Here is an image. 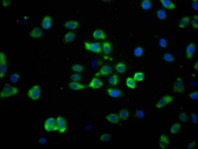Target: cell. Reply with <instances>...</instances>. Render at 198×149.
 Listing matches in <instances>:
<instances>
[{
  "mask_svg": "<svg viewBox=\"0 0 198 149\" xmlns=\"http://www.w3.org/2000/svg\"><path fill=\"white\" fill-rule=\"evenodd\" d=\"M56 124L57 129L59 132L62 133L66 130L67 124L66 121L63 117L59 116L56 120Z\"/></svg>",
  "mask_w": 198,
  "mask_h": 149,
  "instance_id": "cell-7",
  "label": "cell"
},
{
  "mask_svg": "<svg viewBox=\"0 0 198 149\" xmlns=\"http://www.w3.org/2000/svg\"><path fill=\"white\" fill-rule=\"evenodd\" d=\"M129 113L127 110H123L121 111L119 113V117L121 119L124 120L129 116Z\"/></svg>",
  "mask_w": 198,
  "mask_h": 149,
  "instance_id": "cell-27",
  "label": "cell"
},
{
  "mask_svg": "<svg viewBox=\"0 0 198 149\" xmlns=\"http://www.w3.org/2000/svg\"><path fill=\"white\" fill-rule=\"evenodd\" d=\"M112 72L111 67L108 66L106 65L103 67L100 70L95 74L96 76L101 75H107L111 74Z\"/></svg>",
  "mask_w": 198,
  "mask_h": 149,
  "instance_id": "cell-10",
  "label": "cell"
},
{
  "mask_svg": "<svg viewBox=\"0 0 198 149\" xmlns=\"http://www.w3.org/2000/svg\"><path fill=\"white\" fill-rule=\"evenodd\" d=\"M51 19L50 16H45L42 23V25L43 28L46 29L49 28L51 26Z\"/></svg>",
  "mask_w": 198,
  "mask_h": 149,
  "instance_id": "cell-14",
  "label": "cell"
},
{
  "mask_svg": "<svg viewBox=\"0 0 198 149\" xmlns=\"http://www.w3.org/2000/svg\"><path fill=\"white\" fill-rule=\"evenodd\" d=\"M135 114L136 116L139 118H142L145 116L144 112L141 110H138L136 111Z\"/></svg>",
  "mask_w": 198,
  "mask_h": 149,
  "instance_id": "cell-43",
  "label": "cell"
},
{
  "mask_svg": "<svg viewBox=\"0 0 198 149\" xmlns=\"http://www.w3.org/2000/svg\"><path fill=\"white\" fill-rule=\"evenodd\" d=\"M69 86L71 89L75 90L82 89L86 88L85 86L75 82H73L70 83L69 84Z\"/></svg>",
  "mask_w": 198,
  "mask_h": 149,
  "instance_id": "cell-21",
  "label": "cell"
},
{
  "mask_svg": "<svg viewBox=\"0 0 198 149\" xmlns=\"http://www.w3.org/2000/svg\"><path fill=\"white\" fill-rule=\"evenodd\" d=\"M85 48L89 50L96 53L101 52V49L99 43H89L86 42L84 44Z\"/></svg>",
  "mask_w": 198,
  "mask_h": 149,
  "instance_id": "cell-5",
  "label": "cell"
},
{
  "mask_svg": "<svg viewBox=\"0 0 198 149\" xmlns=\"http://www.w3.org/2000/svg\"><path fill=\"white\" fill-rule=\"evenodd\" d=\"M81 77L80 75L78 74H75L71 76L72 79L74 81H78L80 80Z\"/></svg>",
  "mask_w": 198,
  "mask_h": 149,
  "instance_id": "cell-42",
  "label": "cell"
},
{
  "mask_svg": "<svg viewBox=\"0 0 198 149\" xmlns=\"http://www.w3.org/2000/svg\"><path fill=\"white\" fill-rule=\"evenodd\" d=\"M7 70L6 62L5 55L2 52L0 53V79L4 76Z\"/></svg>",
  "mask_w": 198,
  "mask_h": 149,
  "instance_id": "cell-8",
  "label": "cell"
},
{
  "mask_svg": "<svg viewBox=\"0 0 198 149\" xmlns=\"http://www.w3.org/2000/svg\"><path fill=\"white\" fill-rule=\"evenodd\" d=\"M181 126L180 123H174L170 128V130L171 133L174 134L178 133L180 131Z\"/></svg>",
  "mask_w": 198,
  "mask_h": 149,
  "instance_id": "cell-20",
  "label": "cell"
},
{
  "mask_svg": "<svg viewBox=\"0 0 198 149\" xmlns=\"http://www.w3.org/2000/svg\"><path fill=\"white\" fill-rule=\"evenodd\" d=\"M197 66H198V63H197V61L196 63H195V65H194V69L195 70H197H197H198Z\"/></svg>",
  "mask_w": 198,
  "mask_h": 149,
  "instance_id": "cell-48",
  "label": "cell"
},
{
  "mask_svg": "<svg viewBox=\"0 0 198 149\" xmlns=\"http://www.w3.org/2000/svg\"><path fill=\"white\" fill-rule=\"evenodd\" d=\"M126 84L128 87L132 89L135 88L136 84L135 81L130 77H128L127 78Z\"/></svg>",
  "mask_w": 198,
  "mask_h": 149,
  "instance_id": "cell-28",
  "label": "cell"
},
{
  "mask_svg": "<svg viewBox=\"0 0 198 149\" xmlns=\"http://www.w3.org/2000/svg\"><path fill=\"white\" fill-rule=\"evenodd\" d=\"M191 119L192 122L194 124L198 123V115L196 113H192L191 115Z\"/></svg>",
  "mask_w": 198,
  "mask_h": 149,
  "instance_id": "cell-37",
  "label": "cell"
},
{
  "mask_svg": "<svg viewBox=\"0 0 198 149\" xmlns=\"http://www.w3.org/2000/svg\"><path fill=\"white\" fill-rule=\"evenodd\" d=\"M102 84L98 78L94 77L92 79L88 85V86L93 89H96L101 87Z\"/></svg>",
  "mask_w": 198,
  "mask_h": 149,
  "instance_id": "cell-12",
  "label": "cell"
},
{
  "mask_svg": "<svg viewBox=\"0 0 198 149\" xmlns=\"http://www.w3.org/2000/svg\"><path fill=\"white\" fill-rule=\"evenodd\" d=\"M93 35L94 38L96 39H104L105 35L103 31L100 30L95 31L93 32Z\"/></svg>",
  "mask_w": 198,
  "mask_h": 149,
  "instance_id": "cell-19",
  "label": "cell"
},
{
  "mask_svg": "<svg viewBox=\"0 0 198 149\" xmlns=\"http://www.w3.org/2000/svg\"><path fill=\"white\" fill-rule=\"evenodd\" d=\"M160 1L164 6L167 9H173L175 8V5L171 1L161 0Z\"/></svg>",
  "mask_w": 198,
  "mask_h": 149,
  "instance_id": "cell-17",
  "label": "cell"
},
{
  "mask_svg": "<svg viewBox=\"0 0 198 149\" xmlns=\"http://www.w3.org/2000/svg\"><path fill=\"white\" fill-rule=\"evenodd\" d=\"M172 90L173 92L179 93H182L184 92V85L181 78L178 77L176 78L173 83Z\"/></svg>",
  "mask_w": 198,
  "mask_h": 149,
  "instance_id": "cell-3",
  "label": "cell"
},
{
  "mask_svg": "<svg viewBox=\"0 0 198 149\" xmlns=\"http://www.w3.org/2000/svg\"><path fill=\"white\" fill-rule=\"evenodd\" d=\"M179 120L182 122H185L188 121L189 118L187 114L185 112H182L178 115Z\"/></svg>",
  "mask_w": 198,
  "mask_h": 149,
  "instance_id": "cell-29",
  "label": "cell"
},
{
  "mask_svg": "<svg viewBox=\"0 0 198 149\" xmlns=\"http://www.w3.org/2000/svg\"><path fill=\"white\" fill-rule=\"evenodd\" d=\"M190 17L188 16L182 17L178 23V26L180 28H184L188 24L190 21Z\"/></svg>",
  "mask_w": 198,
  "mask_h": 149,
  "instance_id": "cell-13",
  "label": "cell"
},
{
  "mask_svg": "<svg viewBox=\"0 0 198 149\" xmlns=\"http://www.w3.org/2000/svg\"><path fill=\"white\" fill-rule=\"evenodd\" d=\"M19 78V75L18 74H15L11 75L10 77V79L12 82L15 83L18 81Z\"/></svg>",
  "mask_w": 198,
  "mask_h": 149,
  "instance_id": "cell-35",
  "label": "cell"
},
{
  "mask_svg": "<svg viewBox=\"0 0 198 149\" xmlns=\"http://www.w3.org/2000/svg\"><path fill=\"white\" fill-rule=\"evenodd\" d=\"M173 99V97L172 96L168 95L164 96L155 105V107L158 108H160L171 102Z\"/></svg>",
  "mask_w": 198,
  "mask_h": 149,
  "instance_id": "cell-6",
  "label": "cell"
},
{
  "mask_svg": "<svg viewBox=\"0 0 198 149\" xmlns=\"http://www.w3.org/2000/svg\"><path fill=\"white\" fill-rule=\"evenodd\" d=\"M40 86L38 85H35L28 90L27 93V96L31 99L36 101L40 98Z\"/></svg>",
  "mask_w": 198,
  "mask_h": 149,
  "instance_id": "cell-2",
  "label": "cell"
},
{
  "mask_svg": "<svg viewBox=\"0 0 198 149\" xmlns=\"http://www.w3.org/2000/svg\"><path fill=\"white\" fill-rule=\"evenodd\" d=\"M111 137L110 135L108 134H103L101 135L100 137V139L103 141H107L109 140Z\"/></svg>",
  "mask_w": 198,
  "mask_h": 149,
  "instance_id": "cell-36",
  "label": "cell"
},
{
  "mask_svg": "<svg viewBox=\"0 0 198 149\" xmlns=\"http://www.w3.org/2000/svg\"><path fill=\"white\" fill-rule=\"evenodd\" d=\"M142 49L140 47L136 48L134 50V53L137 56H140L142 55L143 53Z\"/></svg>",
  "mask_w": 198,
  "mask_h": 149,
  "instance_id": "cell-41",
  "label": "cell"
},
{
  "mask_svg": "<svg viewBox=\"0 0 198 149\" xmlns=\"http://www.w3.org/2000/svg\"><path fill=\"white\" fill-rule=\"evenodd\" d=\"M39 142L40 144H44L46 143V140L44 138H41L39 139Z\"/></svg>",
  "mask_w": 198,
  "mask_h": 149,
  "instance_id": "cell-47",
  "label": "cell"
},
{
  "mask_svg": "<svg viewBox=\"0 0 198 149\" xmlns=\"http://www.w3.org/2000/svg\"><path fill=\"white\" fill-rule=\"evenodd\" d=\"M119 81L118 76L116 74L111 75L108 78V81L109 83L111 85H117Z\"/></svg>",
  "mask_w": 198,
  "mask_h": 149,
  "instance_id": "cell-24",
  "label": "cell"
},
{
  "mask_svg": "<svg viewBox=\"0 0 198 149\" xmlns=\"http://www.w3.org/2000/svg\"><path fill=\"white\" fill-rule=\"evenodd\" d=\"M159 145L162 149H166L169 145V141L167 136L165 134H162L160 136L159 141Z\"/></svg>",
  "mask_w": 198,
  "mask_h": 149,
  "instance_id": "cell-9",
  "label": "cell"
},
{
  "mask_svg": "<svg viewBox=\"0 0 198 149\" xmlns=\"http://www.w3.org/2000/svg\"><path fill=\"white\" fill-rule=\"evenodd\" d=\"M103 49L106 54H109L111 51V48L110 44L107 42H104L102 44Z\"/></svg>",
  "mask_w": 198,
  "mask_h": 149,
  "instance_id": "cell-25",
  "label": "cell"
},
{
  "mask_svg": "<svg viewBox=\"0 0 198 149\" xmlns=\"http://www.w3.org/2000/svg\"><path fill=\"white\" fill-rule=\"evenodd\" d=\"M75 37L74 33L73 32H69L67 33L64 37V41L65 42H69L73 40Z\"/></svg>",
  "mask_w": 198,
  "mask_h": 149,
  "instance_id": "cell-23",
  "label": "cell"
},
{
  "mask_svg": "<svg viewBox=\"0 0 198 149\" xmlns=\"http://www.w3.org/2000/svg\"><path fill=\"white\" fill-rule=\"evenodd\" d=\"M44 127L45 130L48 131L57 130L56 122L53 118H50L46 120L44 123Z\"/></svg>",
  "mask_w": 198,
  "mask_h": 149,
  "instance_id": "cell-4",
  "label": "cell"
},
{
  "mask_svg": "<svg viewBox=\"0 0 198 149\" xmlns=\"http://www.w3.org/2000/svg\"><path fill=\"white\" fill-rule=\"evenodd\" d=\"M195 49V44L192 43L189 44L186 50V57L188 59H191L193 55Z\"/></svg>",
  "mask_w": 198,
  "mask_h": 149,
  "instance_id": "cell-11",
  "label": "cell"
},
{
  "mask_svg": "<svg viewBox=\"0 0 198 149\" xmlns=\"http://www.w3.org/2000/svg\"><path fill=\"white\" fill-rule=\"evenodd\" d=\"M42 32L40 28L38 27L34 28L31 32L30 35L33 38H37L41 36L42 34Z\"/></svg>",
  "mask_w": 198,
  "mask_h": 149,
  "instance_id": "cell-18",
  "label": "cell"
},
{
  "mask_svg": "<svg viewBox=\"0 0 198 149\" xmlns=\"http://www.w3.org/2000/svg\"><path fill=\"white\" fill-rule=\"evenodd\" d=\"M192 6L195 10L198 11V1L194 0L192 1Z\"/></svg>",
  "mask_w": 198,
  "mask_h": 149,
  "instance_id": "cell-45",
  "label": "cell"
},
{
  "mask_svg": "<svg viewBox=\"0 0 198 149\" xmlns=\"http://www.w3.org/2000/svg\"><path fill=\"white\" fill-rule=\"evenodd\" d=\"M191 23L193 26L197 29L198 28V16L195 15L194 16L191 21Z\"/></svg>",
  "mask_w": 198,
  "mask_h": 149,
  "instance_id": "cell-34",
  "label": "cell"
},
{
  "mask_svg": "<svg viewBox=\"0 0 198 149\" xmlns=\"http://www.w3.org/2000/svg\"><path fill=\"white\" fill-rule=\"evenodd\" d=\"M144 77V74L142 72H137L134 75L133 79L135 81H139L142 80Z\"/></svg>",
  "mask_w": 198,
  "mask_h": 149,
  "instance_id": "cell-31",
  "label": "cell"
},
{
  "mask_svg": "<svg viewBox=\"0 0 198 149\" xmlns=\"http://www.w3.org/2000/svg\"><path fill=\"white\" fill-rule=\"evenodd\" d=\"M159 44L160 46L164 48L167 46V43L165 39L162 38L159 40Z\"/></svg>",
  "mask_w": 198,
  "mask_h": 149,
  "instance_id": "cell-40",
  "label": "cell"
},
{
  "mask_svg": "<svg viewBox=\"0 0 198 149\" xmlns=\"http://www.w3.org/2000/svg\"><path fill=\"white\" fill-rule=\"evenodd\" d=\"M196 142H192L188 144L187 146V148L188 149H194L196 148Z\"/></svg>",
  "mask_w": 198,
  "mask_h": 149,
  "instance_id": "cell-44",
  "label": "cell"
},
{
  "mask_svg": "<svg viewBox=\"0 0 198 149\" xmlns=\"http://www.w3.org/2000/svg\"><path fill=\"white\" fill-rule=\"evenodd\" d=\"M78 25L79 23L77 21H70L66 22L64 24V26L68 28L73 29L76 28Z\"/></svg>",
  "mask_w": 198,
  "mask_h": 149,
  "instance_id": "cell-15",
  "label": "cell"
},
{
  "mask_svg": "<svg viewBox=\"0 0 198 149\" xmlns=\"http://www.w3.org/2000/svg\"><path fill=\"white\" fill-rule=\"evenodd\" d=\"M3 6L6 7L9 5L11 3V1L10 0H3Z\"/></svg>",
  "mask_w": 198,
  "mask_h": 149,
  "instance_id": "cell-46",
  "label": "cell"
},
{
  "mask_svg": "<svg viewBox=\"0 0 198 149\" xmlns=\"http://www.w3.org/2000/svg\"><path fill=\"white\" fill-rule=\"evenodd\" d=\"M115 68L118 72L122 73L125 71L126 69V66L124 63H119L116 65Z\"/></svg>",
  "mask_w": 198,
  "mask_h": 149,
  "instance_id": "cell-26",
  "label": "cell"
},
{
  "mask_svg": "<svg viewBox=\"0 0 198 149\" xmlns=\"http://www.w3.org/2000/svg\"><path fill=\"white\" fill-rule=\"evenodd\" d=\"M190 98L194 100L198 99V91H195L190 93L189 94Z\"/></svg>",
  "mask_w": 198,
  "mask_h": 149,
  "instance_id": "cell-39",
  "label": "cell"
},
{
  "mask_svg": "<svg viewBox=\"0 0 198 149\" xmlns=\"http://www.w3.org/2000/svg\"><path fill=\"white\" fill-rule=\"evenodd\" d=\"M157 15L158 18L160 19L163 20L166 18V14L164 10L160 9L157 11Z\"/></svg>",
  "mask_w": 198,
  "mask_h": 149,
  "instance_id": "cell-30",
  "label": "cell"
},
{
  "mask_svg": "<svg viewBox=\"0 0 198 149\" xmlns=\"http://www.w3.org/2000/svg\"><path fill=\"white\" fill-rule=\"evenodd\" d=\"M141 5L143 8L145 9H148L151 7V4L150 1L145 0L143 1Z\"/></svg>",
  "mask_w": 198,
  "mask_h": 149,
  "instance_id": "cell-32",
  "label": "cell"
},
{
  "mask_svg": "<svg viewBox=\"0 0 198 149\" xmlns=\"http://www.w3.org/2000/svg\"><path fill=\"white\" fill-rule=\"evenodd\" d=\"M163 57L165 61L168 62H172L174 60L173 56L170 53H167L165 54L164 56Z\"/></svg>",
  "mask_w": 198,
  "mask_h": 149,
  "instance_id": "cell-33",
  "label": "cell"
},
{
  "mask_svg": "<svg viewBox=\"0 0 198 149\" xmlns=\"http://www.w3.org/2000/svg\"><path fill=\"white\" fill-rule=\"evenodd\" d=\"M18 92V88L8 84H5L1 91L0 97L6 98L17 94Z\"/></svg>",
  "mask_w": 198,
  "mask_h": 149,
  "instance_id": "cell-1",
  "label": "cell"
},
{
  "mask_svg": "<svg viewBox=\"0 0 198 149\" xmlns=\"http://www.w3.org/2000/svg\"><path fill=\"white\" fill-rule=\"evenodd\" d=\"M107 92L110 96L115 97H119L122 94L120 90L116 89L109 88L107 90Z\"/></svg>",
  "mask_w": 198,
  "mask_h": 149,
  "instance_id": "cell-16",
  "label": "cell"
},
{
  "mask_svg": "<svg viewBox=\"0 0 198 149\" xmlns=\"http://www.w3.org/2000/svg\"><path fill=\"white\" fill-rule=\"evenodd\" d=\"M106 119L110 122L116 123L119 121V118L117 115L115 114H110L106 117Z\"/></svg>",
  "mask_w": 198,
  "mask_h": 149,
  "instance_id": "cell-22",
  "label": "cell"
},
{
  "mask_svg": "<svg viewBox=\"0 0 198 149\" xmlns=\"http://www.w3.org/2000/svg\"><path fill=\"white\" fill-rule=\"evenodd\" d=\"M72 70L75 71L80 72L83 70V67L81 65H75L72 67Z\"/></svg>",
  "mask_w": 198,
  "mask_h": 149,
  "instance_id": "cell-38",
  "label": "cell"
}]
</instances>
